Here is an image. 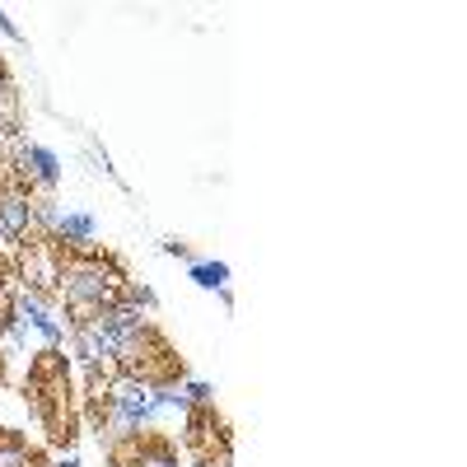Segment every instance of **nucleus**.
<instances>
[{
    "instance_id": "obj_1",
    "label": "nucleus",
    "mask_w": 467,
    "mask_h": 467,
    "mask_svg": "<svg viewBox=\"0 0 467 467\" xmlns=\"http://www.w3.org/2000/svg\"><path fill=\"white\" fill-rule=\"evenodd\" d=\"M19 398L33 411L43 444L52 453H70L80 440V393H75V374L66 346H37L28 356V369L19 379Z\"/></svg>"
},
{
    "instance_id": "obj_2",
    "label": "nucleus",
    "mask_w": 467,
    "mask_h": 467,
    "mask_svg": "<svg viewBox=\"0 0 467 467\" xmlns=\"http://www.w3.org/2000/svg\"><path fill=\"white\" fill-rule=\"evenodd\" d=\"M112 356H117V365H122L127 383L136 388V393L145 388L150 398H178L187 388V379H192L182 350L173 346V337L154 318H131V323L117 327Z\"/></svg>"
},
{
    "instance_id": "obj_3",
    "label": "nucleus",
    "mask_w": 467,
    "mask_h": 467,
    "mask_svg": "<svg viewBox=\"0 0 467 467\" xmlns=\"http://www.w3.org/2000/svg\"><path fill=\"white\" fill-rule=\"evenodd\" d=\"M182 453L192 458V467H234L229 416L206 388H192L182 402Z\"/></svg>"
},
{
    "instance_id": "obj_4",
    "label": "nucleus",
    "mask_w": 467,
    "mask_h": 467,
    "mask_svg": "<svg viewBox=\"0 0 467 467\" xmlns=\"http://www.w3.org/2000/svg\"><path fill=\"white\" fill-rule=\"evenodd\" d=\"M103 458H108V467H178L182 449L164 420L140 416V420L117 425L103 440Z\"/></svg>"
},
{
    "instance_id": "obj_5",
    "label": "nucleus",
    "mask_w": 467,
    "mask_h": 467,
    "mask_svg": "<svg viewBox=\"0 0 467 467\" xmlns=\"http://www.w3.org/2000/svg\"><path fill=\"white\" fill-rule=\"evenodd\" d=\"M0 467H57L43 440H28L15 425H0Z\"/></svg>"
},
{
    "instance_id": "obj_6",
    "label": "nucleus",
    "mask_w": 467,
    "mask_h": 467,
    "mask_svg": "<svg viewBox=\"0 0 467 467\" xmlns=\"http://www.w3.org/2000/svg\"><path fill=\"white\" fill-rule=\"evenodd\" d=\"M24 318V285H19V266L10 248H0V337L15 332Z\"/></svg>"
},
{
    "instance_id": "obj_7",
    "label": "nucleus",
    "mask_w": 467,
    "mask_h": 467,
    "mask_svg": "<svg viewBox=\"0 0 467 467\" xmlns=\"http://www.w3.org/2000/svg\"><path fill=\"white\" fill-rule=\"evenodd\" d=\"M0 388H10V350L0 346Z\"/></svg>"
}]
</instances>
